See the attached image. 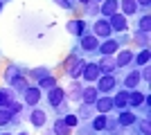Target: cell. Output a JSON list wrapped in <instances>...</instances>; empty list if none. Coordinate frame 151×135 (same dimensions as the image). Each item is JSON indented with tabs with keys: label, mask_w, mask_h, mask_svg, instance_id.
I'll return each mask as SVG.
<instances>
[{
	"label": "cell",
	"mask_w": 151,
	"mask_h": 135,
	"mask_svg": "<svg viewBox=\"0 0 151 135\" xmlns=\"http://www.w3.org/2000/svg\"><path fill=\"white\" fill-rule=\"evenodd\" d=\"M120 5H122V14H124V16H131V14L138 11V2H135V0H122Z\"/></svg>",
	"instance_id": "20"
},
{
	"label": "cell",
	"mask_w": 151,
	"mask_h": 135,
	"mask_svg": "<svg viewBox=\"0 0 151 135\" xmlns=\"http://www.w3.org/2000/svg\"><path fill=\"white\" fill-rule=\"evenodd\" d=\"M2 135H9V133H2Z\"/></svg>",
	"instance_id": "41"
},
{
	"label": "cell",
	"mask_w": 151,
	"mask_h": 135,
	"mask_svg": "<svg viewBox=\"0 0 151 135\" xmlns=\"http://www.w3.org/2000/svg\"><path fill=\"white\" fill-rule=\"evenodd\" d=\"M131 59H133L131 50H122L120 54H117V59H115V65H117V68H124V65L131 63Z\"/></svg>",
	"instance_id": "17"
},
{
	"label": "cell",
	"mask_w": 151,
	"mask_h": 135,
	"mask_svg": "<svg viewBox=\"0 0 151 135\" xmlns=\"http://www.w3.org/2000/svg\"><path fill=\"white\" fill-rule=\"evenodd\" d=\"M23 95H25V104L34 106V104H38V99H41V88H34V86H27V88L23 90Z\"/></svg>",
	"instance_id": "7"
},
{
	"label": "cell",
	"mask_w": 151,
	"mask_h": 135,
	"mask_svg": "<svg viewBox=\"0 0 151 135\" xmlns=\"http://www.w3.org/2000/svg\"><path fill=\"white\" fill-rule=\"evenodd\" d=\"M12 101V92L9 90H0V106H7Z\"/></svg>",
	"instance_id": "31"
},
{
	"label": "cell",
	"mask_w": 151,
	"mask_h": 135,
	"mask_svg": "<svg viewBox=\"0 0 151 135\" xmlns=\"http://www.w3.org/2000/svg\"><path fill=\"white\" fill-rule=\"evenodd\" d=\"M117 47H120V43H117V41H106V43L97 45V50H99L104 56H111V54H115V52H117Z\"/></svg>",
	"instance_id": "10"
},
{
	"label": "cell",
	"mask_w": 151,
	"mask_h": 135,
	"mask_svg": "<svg viewBox=\"0 0 151 135\" xmlns=\"http://www.w3.org/2000/svg\"><path fill=\"white\" fill-rule=\"evenodd\" d=\"M115 88V77L113 74H104V77L97 79V90L99 92H108V90Z\"/></svg>",
	"instance_id": "6"
},
{
	"label": "cell",
	"mask_w": 151,
	"mask_h": 135,
	"mask_svg": "<svg viewBox=\"0 0 151 135\" xmlns=\"http://www.w3.org/2000/svg\"><path fill=\"white\" fill-rule=\"evenodd\" d=\"M145 92H140L138 88L133 90V92H129V106H133V108H138L140 104H145Z\"/></svg>",
	"instance_id": "12"
},
{
	"label": "cell",
	"mask_w": 151,
	"mask_h": 135,
	"mask_svg": "<svg viewBox=\"0 0 151 135\" xmlns=\"http://www.w3.org/2000/svg\"><path fill=\"white\" fill-rule=\"evenodd\" d=\"M108 25H111V29H115V32H124L126 27V16L124 14H120V11H115V14H111L108 16Z\"/></svg>",
	"instance_id": "2"
},
{
	"label": "cell",
	"mask_w": 151,
	"mask_h": 135,
	"mask_svg": "<svg viewBox=\"0 0 151 135\" xmlns=\"http://www.w3.org/2000/svg\"><path fill=\"white\" fill-rule=\"evenodd\" d=\"M7 108L12 110V113H18V110L23 108V106H20V104H7Z\"/></svg>",
	"instance_id": "36"
},
{
	"label": "cell",
	"mask_w": 151,
	"mask_h": 135,
	"mask_svg": "<svg viewBox=\"0 0 151 135\" xmlns=\"http://www.w3.org/2000/svg\"><path fill=\"white\" fill-rule=\"evenodd\" d=\"M90 115H93V104H83L77 117H90Z\"/></svg>",
	"instance_id": "29"
},
{
	"label": "cell",
	"mask_w": 151,
	"mask_h": 135,
	"mask_svg": "<svg viewBox=\"0 0 151 135\" xmlns=\"http://www.w3.org/2000/svg\"><path fill=\"white\" fill-rule=\"evenodd\" d=\"M111 108H113V99H111V97H97V99H95V110H97V113H104V115H106Z\"/></svg>",
	"instance_id": "9"
},
{
	"label": "cell",
	"mask_w": 151,
	"mask_h": 135,
	"mask_svg": "<svg viewBox=\"0 0 151 135\" xmlns=\"http://www.w3.org/2000/svg\"><path fill=\"white\" fill-rule=\"evenodd\" d=\"M52 131H54L57 135H70V126L63 122V119H57V122H54V129H52Z\"/></svg>",
	"instance_id": "22"
},
{
	"label": "cell",
	"mask_w": 151,
	"mask_h": 135,
	"mask_svg": "<svg viewBox=\"0 0 151 135\" xmlns=\"http://www.w3.org/2000/svg\"><path fill=\"white\" fill-rule=\"evenodd\" d=\"M0 9H2V2H0Z\"/></svg>",
	"instance_id": "40"
},
{
	"label": "cell",
	"mask_w": 151,
	"mask_h": 135,
	"mask_svg": "<svg viewBox=\"0 0 151 135\" xmlns=\"http://www.w3.org/2000/svg\"><path fill=\"white\" fill-rule=\"evenodd\" d=\"M43 135H57L54 131H43Z\"/></svg>",
	"instance_id": "38"
},
{
	"label": "cell",
	"mask_w": 151,
	"mask_h": 135,
	"mask_svg": "<svg viewBox=\"0 0 151 135\" xmlns=\"http://www.w3.org/2000/svg\"><path fill=\"white\" fill-rule=\"evenodd\" d=\"M133 41L145 47V45H147V32H135V34H133Z\"/></svg>",
	"instance_id": "28"
},
{
	"label": "cell",
	"mask_w": 151,
	"mask_h": 135,
	"mask_svg": "<svg viewBox=\"0 0 151 135\" xmlns=\"http://www.w3.org/2000/svg\"><path fill=\"white\" fill-rule=\"evenodd\" d=\"M81 77L86 79V81H97V79L101 77L99 65H97V63H86V65H83V70H81Z\"/></svg>",
	"instance_id": "3"
},
{
	"label": "cell",
	"mask_w": 151,
	"mask_h": 135,
	"mask_svg": "<svg viewBox=\"0 0 151 135\" xmlns=\"http://www.w3.org/2000/svg\"><path fill=\"white\" fill-rule=\"evenodd\" d=\"M20 135H25V133H20Z\"/></svg>",
	"instance_id": "42"
},
{
	"label": "cell",
	"mask_w": 151,
	"mask_h": 135,
	"mask_svg": "<svg viewBox=\"0 0 151 135\" xmlns=\"http://www.w3.org/2000/svg\"><path fill=\"white\" fill-rule=\"evenodd\" d=\"M97 45H99L97 36H83V34H81V47H83L86 52H93V50H97Z\"/></svg>",
	"instance_id": "15"
},
{
	"label": "cell",
	"mask_w": 151,
	"mask_h": 135,
	"mask_svg": "<svg viewBox=\"0 0 151 135\" xmlns=\"http://www.w3.org/2000/svg\"><path fill=\"white\" fill-rule=\"evenodd\" d=\"M65 92H68L70 99H75V101H79V99H81V86L77 84V81H72V84L68 86V90H65Z\"/></svg>",
	"instance_id": "21"
},
{
	"label": "cell",
	"mask_w": 151,
	"mask_h": 135,
	"mask_svg": "<svg viewBox=\"0 0 151 135\" xmlns=\"http://www.w3.org/2000/svg\"><path fill=\"white\" fill-rule=\"evenodd\" d=\"M140 81H142V79H140V72H138V70H133V72H129V74H126V79H124V86H126L129 90H131V88L135 90Z\"/></svg>",
	"instance_id": "13"
},
{
	"label": "cell",
	"mask_w": 151,
	"mask_h": 135,
	"mask_svg": "<svg viewBox=\"0 0 151 135\" xmlns=\"http://www.w3.org/2000/svg\"><path fill=\"white\" fill-rule=\"evenodd\" d=\"M12 84H14V88H18V90H25V88H27V79H23V77L18 74V77L14 79Z\"/></svg>",
	"instance_id": "30"
},
{
	"label": "cell",
	"mask_w": 151,
	"mask_h": 135,
	"mask_svg": "<svg viewBox=\"0 0 151 135\" xmlns=\"http://www.w3.org/2000/svg\"><path fill=\"white\" fill-rule=\"evenodd\" d=\"M97 65H99V70H101V72H106V74H111V72H113L115 68H117V65H115V61H113L111 56H104V59H101V61H99Z\"/></svg>",
	"instance_id": "19"
},
{
	"label": "cell",
	"mask_w": 151,
	"mask_h": 135,
	"mask_svg": "<svg viewBox=\"0 0 151 135\" xmlns=\"http://www.w3.org/2000/svg\"><path fill=\"white\" fill-rule=\"evenodd\" d=\"M151 29V18L149 16H142V20H140V32H149Z\"/></svg>",
	"instance_id": "32"
},
{
	"label": "cell",
	"mask_w": 151,
	"mask_h": 135,
	"mask_svg": "<svg viewBox=\"0 0 151 135\" xmlns=\"http://www.w3.org/2000/svg\"><path fill=\"white\" fill-rule=\"evenodd\" d=\"M29 122H32V126H36V129H43V126H45V122H47V115H45V110H41V108L32 110Z\"/></svg>",
	"instance_id": "8"
},
{
	"label": "cell",
	"mask_w": 151,
	"mask_h": 135,
	"mask_svg": "<svg viewBox=\"0 0 151 135\" xmlns=\"http://www.w3.org/2000/svg\"><path fill=\"white\" fill-rule=\"evenodd\" d=\"M63 122H65L70 129H72V126H77V124H79V117H77L75 113H70V115H65V119H63Z\"/></svg>",
	"instance_id": "33"
},
{
	"label": "cell",
	"mask_w": 151,
	"mask_h": 135,
	"mask_svg": "<svg viewBox=\"0 0 151 135\" xmlns=\"http://www.w3.org/2000/svg\"><path fill=\"white\" fill-rule=\"evenodd\" d=\"M140 79H147V81L151 79V70H149V68H145V70L140 72Z\"/></svg>",
	"instance_id": "35"
},
{
	"label": "cell",
	"mask_w": 151,
	"mask_h": 135,
	"mask_svg": "<svg viewBox=\"0 0 151 135\" xmlns=\"http://www.w3.org/2000/svg\"><path fill=\"white\" fill-rule=\"evenodd\" d=\"M63 99H65V90L59 88V86H52V88H50V95H47L50 106H61Z\"/></svg>",
	"instance_id": "5"
},
{
	"label": "cell",
	"mask_w": 151,
	"mask_h": 135,
	"mask_svg": "<svg viewBox=\"0 0 151 135\" xmlns=\"http://www.w3.org/2000/svg\"><path fill=\"white\" fill-rule=\"evenodd\" d=\"M83 61L81 59H77V56H70L68 59V63H65V70H68V74L72 79H77V77H81V70H83Z\"/></svg>",
	"instance_id": "1"
},
{
	"label": "cell",
	"mask_w": 151,
	"mask_h": 135,
	"mask_svg": "<svg viewBox=\"0 0 151 135\" xmlns=\"http://www.w3.org/2000/svg\"><path fill=\"white\" fill-rule=\"evenodd\" d=\"M52 86H57V79H54V77H41V79H38V88H47V90H50L52 88Z\"/></svg>",
	"instance_id": "25"
},
{
	"label": "cell",
	"mask_w": 151,
	"mask_h": 135,
	"mask_svg": "<svg viewBox=\"0 0 151 135\" xmlns=\"http://www.w3.org/2000/svg\"><path fill=\"white\" fill-rule=\"evenodd\" d=\"M120 9V0H104V5H101V14L104 16H111Z\"/></svg>",
	"instance_id": "14"
},
{
	"label": "cell",
	"mask_w": 151,
	"mask_h": 135,
	"mask_svg": "<svg viewBox=\"0 0 151 135\" xmlns=\"http://www.w3.org/2000/svg\"><path fill=\"white\" fill-rule=\"evenodd\" d=\"M97 99V88H81V101L83 104H95Z\"/></svg>",
	"instance_id": "18"
},
{
	"label": "cell",
	"mask_w": 151,
	"mask_h": 135,
	"mask_svg": "<svg viewBox=\"0 0 151 135\" xmlns=\"http://www.w3.org/2000/svg\"><path fill=\"white\" fill-rule=\"evenodd\" d=\"M9 119H12V110L7 108V106H2V108H0V126L9 124Z\"/></svg>",
	"instance_id": "24"
},
{
	"label": "cell",
	"mask_w": 151,
	"mask_h": 135,
	"mask_svg": "<svg viewBox=\"0 0 151 135\" xmlns=\"http://www.w3.org/2000/svg\"><path fill=\"white\" fill-rule=\"evenodd\" d=\"M79 2H81V5H90V0H79Z\"/></svg>",
	"instance_id": "39"
},
{
	"label": "cell",
	"mask_w": 151,
	"mask_h": 135,
	"mask_svg": "<svg viewBox=\"0 0 151 135\" xmlns=\"http://www.w3.org/2000/svg\"><path fill=\"white\" fill-rule=\"evenodd\" d=\"M93 129L95 131H104V129H106V115H104V113L93 119Z\"/></svg>",
	"instance_id": "23"
},
{
	"label": "cell",
	"mask_w": 151,
	"mask_h": 135,
	"mask_svg": "<svg viewBox=\"0 0 151 135\" xmlns=\"http://www.w3.org/2000/svg\"><path fill=\"white\" fill-rule=\"evenodd\" d=\"M140 129H142V135H151V124H149V119H142V122H140Z\"/></svg>",
	"instance_id": "34"
},
{
	"label": "cell",
	"mask_w": 151,
	"mask_h": 135,
	"mask_svg": "<svg viewBox=\"0 0 151 135\" xmlns=\"http://www.w3.org/2000/svg\"><path fill=\"white\" fill-rule=\"evenodd\" d=\"M138 2V7H149L151 5V0H135Z\"/></svg>",
	"instance_id": "37"
},
{
	"label": "cell",
	"mask_w": 151,
	"mask_h": 135,
	"mask_svg": "<svg viewBox=\"0 0 151 135\" xmlns=\"http://www.w3.org/2000/svg\"><path fill=\"white\" fill-rule=\"evenodd\" d=\"M93 29H95V36H101V39H108L111 32H113L111 25H108V20H104V18H97V20H95Z\"/></svg>",
	"instance_id": "4"
},
{
	"label": "cell",
	"mask_w": 151,
	"mask_h": 135,
	"mask_svg": "<svg viewBox=\"0 0 151 135\" xmlns=\"http://www.w3.org/2000/svg\"><path fill=\"white\" fill-rule=\"evenodd\" d=\"M149 59H151V52L145 47V50L138 54V59H135V61H138V65H147V63H149Z\"/></svg>",
	"instance_id": "27"
},
{
	"label": "cell",
	"mask_w": 151,
	"mask_h": 135,
	"mask_svg": "<svg viewBox=\"0 0 151 135\" xmlns=\"http://www.w3.org/2000/svg\"><path fill=\"white\" fill-rule=\"evenodd\" d=\"M65 27H68V32L72 34V36H81V34H83V27H86V25H83V20L75 18V20H70Z\"/></svg>",
	"instance_id": "11"
},
{
	"label": "cell",
	"mask_w": 151,
	"mask_h": 135,
	"mask_svg": "<svg viewBox=\"0 0 151 135\" xmlns=\"http://www.w3.org/2000/svg\"><path fill=\"white\" fill-rule=\"evenodd\" d=\"M133 122H135V115H133V113H122L120 115V124L122 126H131Z\"/></svg>",
	"instance_id": "26"
},
{
	"label": "cell",
	"mask_w": 151,
	"mask_h": 135,
	"mask_svg": "<svg viewBox=\"0 0 151 135\" xmlns=\"http://www.w3.org/2000/svg\"><path fill=\"white\" fill-rule=\"evenodd\" d=\"M124 106H129V92L122 90L113 97V108H124Z\"/></svg>",
	"instance_id": "16"
}]
</instances>
